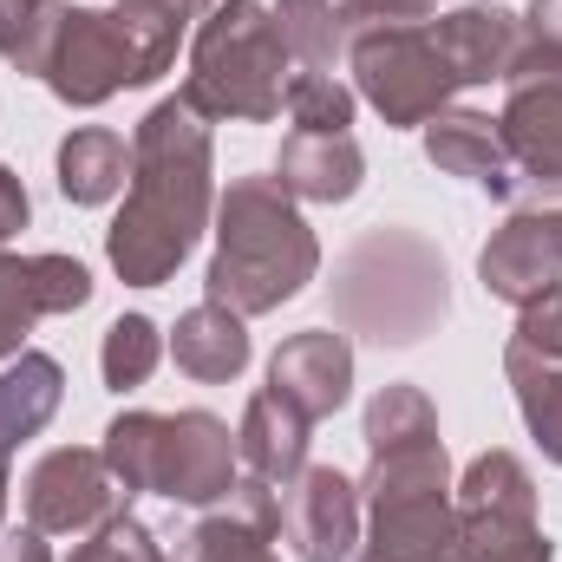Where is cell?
Returning <instances> with one entry per match:
<instances>
[{
	"instance_id": "1",
	"label": "cell",
	"mask_w": 562,
	"mask_h": 562,
	"mask_svg": "<svg viewBox=\"0 0 562 562\" xmlns=\"http://www.w3.org/2000/svg\"><path fill=\"white\" fill-rule=\"evenodd\" d=\"M216 216V144L210 119L170 92L138 119L125 210L105 229V262L125 288H164L190 262Z\"/></svg>"
},
{
	"instance_id": "2",
	"label": "cell",
	"mask_w": 562,
	"mask_h": 562,
	"mask_svg": "<svg viewBox=\"0 0 562 562\" xmlns=\"http://www.w3.org/2000/svg\"><path fill=\"white\" fill-rule=\"evenodd\" d=\"M321 276V243L301 216V203L276 183V170L262 177H229V190L216 196V256L203 276V301L236 307L243 321L288 307L307 281Z\"/></svg>"
},
{
	"instance_id": "3",
	"label": "cell",
	"mask_w": 562,
	"mask_h": 562,
	"mask_svg": "<svg viewBox=\"0 0 562 562\" xmlns=\"http://www.w3.org/2000/svg\"><path fill=\"white\" fill-rule=\"evenodd\" d=\"M327 307L340 321V334H360L373 347H413L425 340L445 314H451V276L438 243L406 229V223H380L367 229L327 281Z\"/></svg>"
},
{
	"instance_id": "4",
	"label": "cell",
	"mask_w": 562,
	"mask_h": 562,
	"mask_svg": "<svg viewBox=\"0 0 562 562\" xmlns=\"http://www.w3.org/2000/svg\"><path fill=\"white\" fill-rule=\"evenodd\" d=\"M288 79H294V53L281 40L276 7H262V0H216L210 20L190 40L183 99L210 125H269V119H281Z\"/></svg>"
},
{
	"instance_id": "5",
	"label": "cell",
	"mask_w": 562,
	"mask_h": 562,
	"mask_svg": "<svg viewBox=\"0 0 562 562\" xmlns=\"http://www.w3.org/2000/svg\"><path fill=\"white\" fill-rule=\"evenodd\" d=\"M105 464L112 477L138 497L157 491L170 504H190V510H216L229 504L236 477H243V451H236V431L190 406V413H119L105 425Z\"/></svg>"
},
{
	"instance_id": "6",
	"label": "cell",
	"mask_w": 562,
	"mask_h": 562,
	"mask_svg": "<svg viewBox=\"0 0 562 562\" xmlns=\"http://www.w3.org/2000/svg\"><path fill=\"white\" fill-rule=\"evenodd\" d=\"M360 504H367V530L347 562H451L458 504H451L445 438H406L367 451Z\"/></svg>"
},
{
	"instance_id": "7",
	"label": "cell",
	"mask_w": 562,
	"mask_h": 562,
	"mask_svg": "<svg viewBox=\"0 0 562 562\" xmlns=\"http://www.w3.org/2000/svg\"><path fill=\"white\" fill-rule=\"evenodd\" d=\"M458 550L451 562H550L557 543L537 524V477L517 451H477L451 484Z\"/></svg>"
},
{
	"instance_id": "8",
	"label": "cell",
	"mask_w": 562,
	"mask_h": 562,
	"mask_svg": "<svg viewBox=\"0 0 562 562\" xmlns=\"http://www.w3.org/2000/svg\"><path fill=\"white\" fill-rule=\"evenodd\" d=\"M347 66H353V92H360L393 132H413L425 119H438V112L464 92L458 72L445 66L438 40H431V20H400V26L353 33V40H347Z\"/></svg>"
},
{
	"instance_id": "9",
	"label": "cell",
	"mask_w": 562,
	"mask_h": 562,
	"mask_svg": "<svg viewBox=\"0 0 562 562\" xmlns=\"http://www.w3.org/2000/svg\"><path fill=\"white\" fill-rule=\"evenodd\" d=\"M33 79L72 112H92V105H105V99H119L132 86H150L144 53L132 40V26L119 20V7L112 13L105 7H59Z\"/></svg>"
},
{
	"instance_id": "10",
	"label": "cell",
	"mask_w": 562,
	"mask_h": 562,
	"mask_svg": "<svg viewBox=\"0 0 562 562\" xmlns=\"http://www.w3.org/2000/svg\"><path fill=\"white\" fill-rule=\"evenodd\" d=\"M477 281H484L491 301H510V307H530L543 288H557L562 281V183H537L504 216V229L477 256Z\"/></svg>"
},
{
	"instance_id": "11",
	"label": "cell",
	"mask_w": 562,
	"mask_h": 562,
	"mask_svg": "<svg viewBox=\"0 0 562 562\" xmlns=\"http://www.w3.org/2000/svg\"><path fill=\"white\" fill-rule=\"evenodd\" d=\"M20 497H26V524L40 537H86L105 517L132 510V491L112 477L105 451H86V445H53L26 471V491Z\"/></svg>"
},
{
	"instance_id": "12",
	"label": "cell",
	"mask_w": 562,
	"mask_h": 562,
	"mask_svg": "<svg viewBox=\"0 0 562 562\" xmlns=\"http://www.w3.org/2000/svg\"><path fill=\"white\" fill-rule=\"evenodd\" d=\"M504 150L517 177L562 183V53H543L524 40L510 79H504V112H497Z\"/></svg>"
},
{
	"instance_id": "13",
	"label": "cell",
	"mask_w": 562,
	"mask_h": 562,
	"mask_svg": "<svg viewBox=\"0 0 562 562\" xmlns=\"http://www.w3.org/2000/svg\"><path fill=\"white\" fill-rule=\"evenodd\" d=\"M360 530H367V504L347 471L301 464L281 484V543L294 550V562H347L360 550Z\"/></svg>"
},
{
	"instance_id": "14",
	"label": "cell",
	"mask_w": 562,
	"mask_h": 562,
	"mask_svg": "<svg viewBox=\"0 0 562 562\" xmlns=\"http://www.w3.org/2000/svg\"><path fill=\"white\" fill-rule=\"evenodd\" d=\"M92 301V276L79 256H13L0 249V360L26 353V334L46 314H79Z\"/></svg>"
},
{
	"instance_id": "15",
	"label": "cell",
	"mask_w": 562,
	"mask_h": 562,
	"mask_svg": "<svg viewBox=\"0 0 562 562\" xmlns=\"http://www.w3.org/2000/svg\"><path fill=\"white\" fill-rule=\"evenodd\" d=\"M269 386L301 413V419H334L347 400H353V347L347 334L334 327H307V334H288L269 360Z\"/></svg>"
},
{
	"instance_id": "16",
	"label": "cell",
	"mask_w": 562,
	"mask_h": 562,
	"mask_svg": "<svg viewBox=\"0 0 562 562\" xmlns=\"http://www.w3.org/2000/svg\"><path fill=\"white\" fill-rule=\"evenodd\" d=\"M431 40L458 86H504L524 53V20L497 0H464L451 13H431Z\"/></svg>"
},
{
	"instance_id": "17",
	"label": "cell",
	"mask_w": 562,
	"mask_h": 562,
	"mask_svg": "<svg viewBox=\"0 0 562 562\" xmlns=\"http://www.w3.org/2000/svg\"><path fill=\"white\" fill-rule=\"evenodd\" d=\"M425 157L445 170V177H464L477 183L484 196H517V164L504 150V132L491 112H471V105H445L438 119H425Z\"/></svg>"
},
{
	"instance_id": "18",
	"label": "cell",
	"mask_w": 562,
	"mask_h": 562,
	"mask_svg": "<svg viewBox=\"0 0 562 562\" xmlns=\"http://www.w3.org/2000/svg\"><path fill=\"white\" fill-rule=\"evenodd\" d=\"M276 183L294 203H347L367 183V150L353 144V132H288Z\"/></svg>"
},
{
	"instance_id": "19",
	"label": "cell",
	"mask_w": 562,
	"mask_h": 562,
	"mask_svg": "<svg viewBox=\"0 0 562 562\" xmlns=\"http://www.w3.org/2000/svg\"><path fill=\"white\" fill-rule=\"evenodd\" d=\"M170 360H177V373H190L203 386H229L249 367V327H243V314L223 307V301L183 307L177 327H170Z\"/></svg>"
},
{
	"instance_id": "20",
	"label": "cell",
	"mask_w": 562,
	"mask_h": 562,
	"mask_svg": "<svg viewBox=\"0 0 562 562\" xmlns=\"http://www.w3.org/2000/svg\"><path fill=\"white\" fill-rule=\"evenodd\" d=\"M307 431L314 419H301L276 386H262L249 406H243V425H236V451H243V471L262 477V484H288L301 464H307Z\"/></svg>"
},
{
	"instance_id": "21",
	"label": "cell",
	"mask_w": 562,
	"mask_h": 562,
	"mask_svg": "<svg viewBox=\"0 0 562 562\" xmlns=\"http://www.w3.org/2000/svg\"><path fill=\"white\" fill-rule=\"evenodd\" d=\"M59 196L79 203V210H99L112 203L125 183H132V144L119 138L112 125H79L59 138Z\"/></svg>"
},
{
	"instance_id": "22",
	"label": "cell",
	"mask_w": 562,
	"mask_h": 562,
	"mask_svg": "<svg viewBox=\"0 0 562 562\" xmlns=\"http://www.w3.org/2000/svg\"><path fill=\"white\" fill-rule=\"evenodd\" d=\"M59 400H66V367L53 353H33V347L13 353V367L0 373V451L40 438L59 413Z\"/></svg>"
},
{
	"instance_id": "23",
	"label": "cell",
	"mask_w": 562,
	"mask_h": 562,
	"mask_svg": "<svg viewBox=\"0 0 562 562\" xmlns=\"http://www.w3.org/2000/svg\"><path fill=\"white\" fill-rule=\"evenodd\" d=\"M504 380L517 393V413L530 425V438L543 445V458L562 464V360L524 347V340H510L504 347Z\"/></svg>"
},
{
	"instance_id": "24",
	"label": "cell",
	"mask_w": 562,
	"mask_h": 562,
	"mask_svg": "<svg viewBox=\"0 0 562 562\" xmlns=\"http://www.w3.org/2000/svg\"><path fill=\"white\" fill-rule=\"evenodd\" d=\"M210 7H216V0H119V20L132 26L150 79H164V72L177 66V46L210 20Z\"/></svg>"
},
{
	"instance_id": "25",
	"label": "cell",
	"mask_w": 562,
	"mask_h": 562,
	"mask_svg": "<svg viewBox=\"0 0 562 562\" xmlns=\"http://www.w3.org/2000/svg\"><path fill=\"white\" fill-rule=\"evenodd\" d=\"M177 562H281L276 557V530L256 524L249 510L223 504V510H203L190 524V537L177 543Z\"/></svg>"
},
{
	"instance_id": "26",
	"label": "cell",
	"mask_w": 562,
	"mask_h": 562,
	"mask_svg": "<svg viewBox=\"0 0 562 562\" xmlns=\"http://www.w3.org/2000/svg\"><path fill=\"white\" fill-rule=\"evenodd\" d=\"M276 20H281V40H288V53H294L301 72H334L347 59L334 0H276Z\"/></svg>"
},
{
	"instance_id": "27",
	"label": "cell",
	"mask_w": 562,
	"mask_h": 562,
	"mask_svg": "<svg viewBox=\"0 0 562 562\" xmlns=\"http://www.w3.org/2000/svg\"><path fill=\"white\" fill-rule=\"evenodd\" d=\"M157 360H164V334H157V321H150V314H119V321L105 327L99 373H105V386H112V393L144 386V380L157 373Z\"/></svg>"
},
{
	"instance_id": "28",
	"label": "cell",
	"mask_w": 562,
	"mask_h": 562,
	"mask_svg": "<svg viewBox=\"0 0 562 562\" xmlns=\"http://www.w3.org/2000/svg\"><path fill=\"white\" fill-rule=\"evenodd\" d=\"M406 438H438V406L425 400L419 386L393 380L367 400V451L380 445H406Z\"/></svg>"
},
{
	"instance_id": "29",
	"label": "cell",
	"mask_w": 562,
	"mask_h": 562,
	"mask_svg": "<svg viewBox=\"0 0 562 562\" xmlns=\"http://www.w3.org/2000/svg\"><path fill=\"white\" fill-rule=\"evenodd\" d=\"M281 105H288L294 132H347V125H353L360 92H353V86H340L334 72H294Z\"/></svg>"
},
{
	"instance_id": "30",
	"label": "cell",
	"mask_w": 562,
	"mask_h": 562,
	"mask_svg": "<svg viewBox=\"0 0 562 562\" xmlns=\"http://www.w3.org/2000/svg\"><path fill=\"white\" fill-rule=\"evenodd\" d=\"M59 7H66V0H0V59H7L13 72H26V79H33L40 46H46V33H53Z\"/></svg>"
},
{
	"instance_id": "31",
	"label": "cell",
	"mask_w": 562,
	"mask_h": 562,
	"mask_svg": "<svg viewBox=\"0 0 562 562\" xmlns=\"http://www.w3.org/2000/svg\"><path fill=\"white\" fill-rule=\"evenodd\" d=\"M66 562H170V557H164V543H157V530L144 517L119 510L99 530H86V543H72Z\"/></svg>"
},
{
	"instance_id": "32",
	"label": "cell",
	"mask_w": 562,
	"mask_h": 562,
	"mask_svg": "<svg viewBox=\"0 0 562 562\" xmlns=\"http://www.w3.org/2000/svg\"><path fill=\"white\" fill-rule=\"evenodd\" d=\"M510 340H524V347H537V353L562 360V281L557 288H543L530 307H517V334H510Z\"/></svg>"
},
{
	"instance_id": "33",
	"label": "cell",
	"mask_w": 562,
	"mask_h": 562,
	"mask_svg": "<svg viewBox=\"0 0 562 562\" xmlns=\"http://www.w3.org/2000/svg\"><path fill=\"white\" fill-rule=\"evenodd\" d=\"M26 216H33V196H26V183L0 164V243H7V236H20V229H26Z\"/></svg>"
},
{
	"instance_id": "34",
	"label": "cell",
	"mask_w": 562,
	"mask_h": 562,
	"mask_svg": "<svg viewBox=\"0 0 562 562\" xmlns=\"http://www.w3.org/2000/svg\"><path fill=\"white\" fill-rule=\"evenodd\" d=\"M524 40L543 46V53H562V0H530V13H524Z\"/></svg>"
},
{
	"instance_id": "35",
	"label": "cell",
	"mask_w": 562,
	"mask_h": 562,
	"mask_svg": "<svg viewBox=\"0 0 562 562\" xmlns=\"http://www.w3.org/2000/svg\"><path fill=\"white\" fill-rule=\"evenodd\" d=\"M0 562H53L46 537L26 524V530H0Z\"/></svg>"
},
{
	"instance_id": "36",
	"label": "cell",
	"mask_w": 562,
	"mask_h": 562,
	"mask_svg": "<svg viewBox=\"0 0 562 562\" xmlns=\"http://www.w3.org/2000/svg\"><path fill=\"white\" fill-rule=\"evenodd\" d=\"M380 7H400V13H438V0H380Z\"/></svg>"
},
{
	"instance_id": "37",
	"label": "cell",
	"mask_w": 562,
	"mask_h": 562,
	"mask_svg": "<svg viewBox=\"0 0 562 562\" xmlns=\"http://www.w3.org/2000/svg\"><path fill=\"white\" fill-rule=\"evenodd\" d=\"M7 458H13V451H0V510H7Z\"/></svg>"
}]
</instances>
